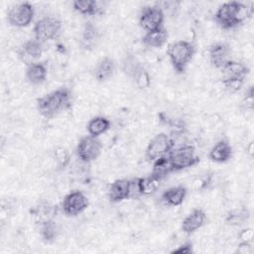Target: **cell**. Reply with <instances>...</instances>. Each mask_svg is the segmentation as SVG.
<instances>
[{"mask_svg":"<svg viewBox=\"0 0 254 254\" xmlns=\"http://www.w3.org/2000/svg\"><path fill=\"white\" fill-rule=\"evenodd\" d=\"M205 213L202 209L196 208L189 213L182 223V229L185 233L191 234L201 228L205 222Z\"/></svg>","mask_w":254,"mask_h":254,"instance_id":"cell-13","label":"cell"},{"mask_svg":"<svg viewBox=\"0 0 254 254\" xmlns=\"http://www.w3.org/2000/svg\"><path fill=\"white\" fill-rule=\"evenodd\" d=\"M168 158L174 172L190 168L199 162V158L195 154V149L191 145L173 147L168 154Z\"/></svg>","mask_w":254,"mask_h":254,"instance_id":"cell-4","label":"cell"},{"mask_svg":"<svg viewBox=\"0 0 254 254\" xmlns=\"http://www.w3.org/2000/svg\"><path fill=\"white\" fill-rule=\"evenodd\" d=\"M247 216H248L247 210L246 211H242V212L239 211V212H236L235 214H229V216L227 218V221L230 224L238 225V224L243 223V221L247 218Z\"/></svg>","mask_w":254,"mask_h":254,"instance_id":"cell-32","label":"cell"},{"mask_svg":"<svg viewBox=\"0 0 254 254\" xmlns=\"http://www.w3.org/2000/svg\"><path fill=\"white\" fill-rule=\"evenodd\" d=\"M60 234V227L54 220H48L40 224V235L46 243H52Z\"/></svg>","mask_w":254,"mask_h":254,"instance_id":"cell-24","label":"cell"},{"mask_svg":"<svg viewBox=\"0 0 254 254\" xmlns=\"http://www.w3.org/2000/svg\"><path fill=\"white\" fill-rule=\"evenodd\" d=\"M194 46L190 42L183 40L171 43L167 51L174 69L179 73L186 70L194 55Z\"/></svg>","mask_w":254,"mask_h":254,"instance_id":"cell-3","label":"cell"},{"mask_svg":"<svg viewBox=\"0 0 254 254\" xmlns=\"http://www.w3.org/2000/svg\"><path fill=\"white\" fill-rule=\"evenodd\" d=\"M44 53V43L37 39H31L22 46L21 55L28 59H39Z\"/></svg>","mask_w":254,"mask_h":254,"instance_id":"cell-23","label":"cell"},{"mask_svg":"<svg viewBox=\"0 0 254 254\" xmlns=\"http://www.w3.org/2000/svg\"><path fill=\"white\" fill-rule=\"evenodd\" d=\"M35 39L46 43L56 40L62 31V22L54 17H45L38 20L34 26Z\"/></svg>","mask_w":254,"mask_h":254,"instance_id":"cell-5","label":"cell"},{"mask_svg":"<svg viewBox=\"0 0 254 254\" xmlns=\"http://www.w3.org/2000/svg\"><path fill=\"white\" fill-rule=\"evenodd\" d=\"M230 60L231 49L227 44L217 43L209 48V61L214 67L221 69Z\"/></svg>","mask_w":254,"mask_h":254,"instance_id":"cell-12","label":"cell"},{"mask_svg":"<svg viewBox=\"0 0 254 254\" xmlns=\"http://www.w3.org/2000/svg\"><path fill=\"white\" fill-rule=\"evenodd\" d=\"M143 43L151 48H161L168 40V32L164 27L146 32L143 37Z\"/></svg>","mask_w":254,"mask_h":254,"instance_id":"cell-19","label":"cell"},{"mask_svg":"<svg viewBox=\"0 0 254 254\" xmlns=\"http://www.w3.org/2000/svg\"><path fill=\"white\" fill-rule=\"evenodd\" d=\"M161 182L162 179L151 174L150 176L147 177L138 178L134 185L138 193L143 195H150L159 190Z\"/></svg>","mask_w":254,"mask_h":254,"instance_id":"cell-15","label":"cell"},{"mask_svg":"<svg viewBox=\"0 0 254 254\" xmlns=\"http://www.w3.org/2000/svg\"><path fill=\"white\" fill-rule=\"evenodd\" d=\"M174 170L172 168V165L169 161L168 155L165 157H162L155 162H153V170L152 174L157 176L160 179H165L169 174L173 173Z\"/></svg>","mask_w":254,"mask_h":254,"instance_id":"cell-27","label":"cell"},{"mask_svg":"<svg viewBox=\"0 0 254 254\" xmlns=\"http://www.w3.org/2000/svg\"><path fill=\"white\" fill-rule=\"evenodd\" d=\"M222 83L224 87L230 92H236L241 89L244 83L243 78H223Z\"/></svg>","mask_w":254,"mask_h":254,"instance_id":"cell-31","label":"cell"},{"mask_svg":"<svg viewBox=\"0 0 254 254\" xmlns=\"http://www.w3.org/2000/svg\"><path fill=\"white\" fill-rule=\"evenodd\" d=\"M110 121L103 116H96L89 120L87 123V132L93 137H99L110 129Z\"/></svg>","mask_w":254,"mask_h":254,"instance_id":"cell-22","label":"cell"},{"mask_svg":"<svg viewBox=\"0 0 254 254\" xmlns=\"http://www.w3.org/2000/svg\"><path fill=\"white\" fill-rule=\"evenodd\" d=\"M248 154L250 156L253 155V142H250V144L248 145Z\"/></svg>","mask_w":254,"mask_h":254,"instance_id":"cell-36","label":"cell"},{"mask_svg":"<svg viewBox=\"0 0 254 254\" xmlns=\"http://www.w3.org/2000/svg\"><path fill=\"white\" fill-rule=\"evenodd\" d=\"M71 105V96L66 88L56 89L37 101V109L46 118H53Z\"/></svg>","mask_w":254,"mask_h":254,"instance_id":"cell-1","label":"cell"},{"mask_svg":"<svg viewBox=\"0 0 254 254\" xmlns=\"http://www.w3.org/2000/svg\"><path fill=\"white\" fill-rule=\"evenodd\" d=\"M115 70V64L111 58H102L93 69L94 77L98 81H105L109 79Z\"/></svg>","mask_w":254,"mask_h":254,"instance_id":"cell-17","label":"cell"},{"mask_svg":"<svg viewBox=\"0 0 254 254\" xmlns=\"http://www.w3.org/2000/svg\"><path fill=\"white\" fill-rule=\"evenodd\" d=\"M134 183L130 180L119 179L114 181L108 189V197L111 202H121L131 196Z\"/></svg>","mask_w":254,"mask_h":254,"instance_id":"cell-11","label":"cell"},{"mask_svg":"<svg viewBox=\"0 0 254 254\" xmlns=\"http://www.w3.org/2000/svg\"><path fill=\"white\" fill-rule=\"evenodd\" d=\"M143 65L138 61V59L134 55H127L125 56L123 62H122V69L128 76L132 77L135 75V73L142 67Z\"/></svg>","mask_w":254,"mask_h":254,"instance_id":"cell-28","label":"cell"},{"mask_svg":"<svg viewBox=\"0 0 254 254\" xmlns=\"http://www.w3.org/2000/svg\"><path fill=\"white\" fill-rule=\"evenodd\" d=\"M187 189L184 186H176L166 190L162 194L163 201L171 206L181 205L186 196H187Z\"/></svg>","mask_w":254,"mask_h":254,"instance_id":"cell-16","label":"cell"},{"mask_svg":"<svg viewBox=\"0 0 254 254\" xmlns=\"http://www.w3.org/2000/svg\"><path fill=\"white\" fill-rule=\"evenodd\" d=\"M35 16V10L29 2H22L13 6L8 14L7 20L10 25L18 28L29 26Z\"/></svg>","mask_w":254,"mask_h":254,"instance_id":"cell-7","label":"cell"},{"mask_svg":"<svg viewBox=\"0 0 254 254\" xmlns=\"http://www.w3.org/2000/svg\"><path fill=\"white\" fill-rule=\"evenodd\" d=\"M221 71L224 75V78H243V79H245V76L249 72V68L244 64H242L240 62L230 60L223 65V67L221 68Z\"/></svg>","mask_w":254,"mask_h":254,"instance_id":"cell-18","label":"cell"},{"mask_svg":"<svg viewBox=\"0 0 254 254\" xmlns=\"http://www.w3.org/2000/svg\"><path fill=\"white\" fill-rule=\"evenodd\" d=\"M134 82L137 85V87H139L140 89H146L150 86L151 84V77L149 72L147 71V69L142 66L133 76Z\"/></svg>","mask_w":254,"mask_h":254,"instance_id":"cell-30","label":"cell"},{"mask_svg":"<svg viewBox=\"0 0 254 254\" xmlns=\"http://www.w3.org/2000/svg\"><path fill=\"white\" fill-rule=\"evenodd\" d=\"M237 252L241 253V254H250L253 252V247H252V243H244V242H240L239 246L237 248Z\"/></svg>","mask_w":254,"mask_h":254,"instance_id":"cell-35","label":"cell"},{"mask_svg":"<svg viewBox=\"0 0 254 254\" xmlns=\"http://www.w3.org/2000/svg\"><path fill=\"white\" fill-rule=\"evenodd\" d=\"M208 157L215 163H225L232 157V147L226 139H221L210 149Z\"/></svg>","mask_w":254,"mask_h":254,"instance_id":"cell-14","label":"cell"},{"mask_svg":"<svg viewBox=\"0 0 254 254\" xmlns=\"http://www.w3.org/2000/svg\"><path fill=\"white\" fill-rule=\"evenodd\" d=\"M173 147L174 142L172 138L165 133H159L150 140L146 148L145 157L147 161L155 162L156 160L167 156Z\"/></svg>","mask_w":254,"mask_h":254,"instance_id":"cell-6","label":"cell"},{"mask_svg":"<svg viewBox=\"0 0 254 254\" xmlns=\"http://www.w3.org/2000/svg\"><path fill=\"white\" fill-rule=\"evenodd\" d=\"M98 39H99V33L96 26H94L93 23L91 22L85 23L82 34H81V39H80L81 47L85 50H90L96 45Z\"/></svg>","mask_w":254,"mask_h":254,"instance_id":"cell-21","label":"cell"},{"mask_svg":"<svg viewBox=\"0 0 254 254\" xmlns=\"http://www.w3.org/2000/svg\"><path fill=\"white\" fill-rule=\"evenodd\" d=\"M192 244L190 243V242H187V243H184L183 245L179 246L178 248L174 249L172 251V253H175V254H190V253H192Z\"/></svg>","mask_w":254,"mask_h":254,"instance_id":"cell-34","label":"cell"},{"mask_svg":"<svg viewBox=\"0 0 254 254\" xmlns=\"http://www.w3.org/2000/svg\"><path fill=\"white\" fill-rule=\"evenodd\" d=\"M56 212H57V208L50 202H41L36 206L34 214L37 222L41 224L45 221L54 219Z\"/></svg>","mask_w":254,"mask_h":254,"instance_id":"cell-26","label":"cell"},{"mask_svg":"<svg viewBox=\"0 0 254 254\" xmlns=\"http://www.w3.org/2000/svg\"><path fill=\"white\" fill-rule=\"evenodd\" d=\"M53 157H54L56 163L58 164V166L61 168L66 167L70 160L68 150L63 146H57L53 150Z\"/></svg>","mask_w":254,"mask_h":254,"instance_id":"cell-29","label":"cell"},{"mask_svg":"<svg viewBox=\"0 0 254 254\" xmlns=\"http://www.w3.org/2000/svg\"><path fill=\"white\" fill-rule=\"evenodd\" d=\"M249 15L250 12L246 5L238 1H229L217 9L214 20L222 29H232L243 23Z\"/></svg>","mask_w":254,"mask_h":254,"instance_id":"cell-2","label":"cell"},{"mask_svg":"<svg viewBox=\"0 0 254 254\" xmlns=\"http://www.w3.org/2000/svg\"><path fill=\"white\" fill-rule=\"evenodd\" d=\"M48 70L42 63H31L26 69V77L33 84H41L47 78Z\"/></svg>","mask_w":254,"mask_h":254,"instance_id":"cell-20","label":"cell"},{"mask_svg":"<svg viewBox=\"0 0 254 254\" xmlns=\"http://www.w3.org/2000/svg\"><path fill=\"white\" fill-rule=\"evenodd\" d=\"M253 237H254V233L251 228H244L240 230V232L238 233V239L240 242L252 243Z\"/></svg>","mask_w":254,"mask_h":254,"instance_id":"cell-33","label":"cell"},{"mask_svg":"<svg viewBox=\"0 0 254 254\" xmlns=\"http://www.w3.org/2000/svg\"><path fill=\"white\" fill-rule=\"evenodd\" d=\"M88 206V199L83 192L74 190L67 193L63 202L62 208L64 214L67 216H75L83 212Z\"/></svg>","mask_w":254,"mask_h":254,"instance_id":"cell-10","label":"cell"},{"mask_svg":"<svg viewBox=\"0 0 254 254\" xmlns=\"http://www.w3.org/2000/svg\"><path fill=\"white\" fill-rule=\"evenodd\" d=\"M72 7L78 13L88 16L96 15L101 10L99 3L95 0H76L72 2Z\"/></svg>","mask_w":254,"mask_h":254,"instance_id":"cell-25","label":"cell"},{"mask_svg":"<svg viewBox=\"0 0 254 254\" xmlns=\"http://www.w3.org/2000/svg\"><path fill=\"white\" fill-rule=\"evenodd\" d=\"M165 13L159 5L146 6L141 11L139 17L140 26L146 30V32L163 27Z\"/></svg>","mask_w":254,"mask_h":254,"instance_id":"cell-9","label":"cell"},{"mask_svg":"<svg viewBox=\"0 0 254 254\" xmlns=\"http://www.w3.org/2000/svg\"><path fill=\"white\" fill-rule=\"evenodd\" d=\"M101 153V142L98 137L87 135L82 137L76 146V155L83 163L96 160Z\"/></svg>","mask_w":254,"mask_h":254,"instance_id":"cell-8","label":"cell"}]
</instances>
